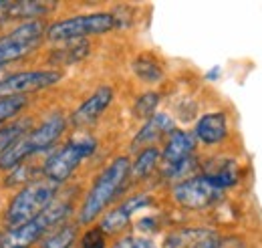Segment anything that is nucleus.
I'll return each mask as SVG.
<instances>
[{
  "instance_id": "nucleus-8",
  "label": "nucleus",
  "mask_w": 262,
  "mask_h": 248,
  "mask_svg": "<svg viewBox=\"0 0 262 248\" xmlns=\"http://www.w3.org/2000/svg\"><path fill=\"white\" fill-rule=\"evenodd\" d=\"M171 198L173 202L190 212H202L208 208H214L222 198L224 192L220 188H216L208 176L196 174L192 178H186L182 182H176L171 188Z\"/></svg>"
},
{
  "instance_id": "nucleus-31",
  "label": "nucleus",
  "mask_w": 262,
  "mask_h": 248,
  "mask_svg": "<svg viewBox=\"0 0 262 248\" xmlns=\"http://www.w3.org/2000/svg\"><path fill=\"white\" fill-rule=\"evenodd\" d=\"M4 75H6V71H4V69H0V79H2Z\"/></svg>"
},
{
  "instance_id": "nucleus-15",
  "label": "nucleus",
  "mask_w": 262,
  "mask_h": 248,
  "mask_svg": "<svg viewBox=\"0 0 262 248\" xmlns=\"http://www.w3.org/2000/svg\"><path fill=\"white\" fill-rule=\"evenodd\" d=\"M59 8L57 2L47 0H18L8 2V20L29 23V20H42L45 16L53 14Z\"/></svg>"
},
{
  "instance_id": "nucleus-30",
  "label": "nucleus",
  "mask_w": 262,
  "mask_h": 248,
  "mask_svg": "<svg viewBox=\"0 0 262 248\" xmlns=\"http://www.w3.org/2000/svg\"><path fill=\"white\" fill-rule=\"evenodd\" d=\"M218 75H220V67H214L212 71H208V73H206V79L216 81V79H218Z\"/></svg>"
},
{
  "instance_id": "nucleus-12",
  "label": "nucleus",
  "mask_w": 262,
  "mask_h": 248,
  "mask_svg": "<svg viewBox=\"0 0 262 248\" xmlns=\"http://www.w3.org/2000/svg\"><path fill=\"white\" fill-rule=\"evenodd\" d=\"M196 137L192 131H186V129H173L167 137H165V146L162 150V161H164V168H171V166H178L182 161H186L188 157H192L196 152Z\"/></svg>"
},
{
  "instance_id": "nucleus-22",
  "label": "nucleus",
  "mask_w": 262,
  "mask_h": 248,
  "mask_svg": "<svg viewBox=\"0 0 262 248\" xmlns=\"http://www.w3.org/2000/svg\"><path fill=\"white\" fill-rule=\"evenodd\" d=\"M33 127V117H20L0 127V157L6 154L29 129Z\"/></svg>"
},
{
  "instance_id": "nucleus-27",
  "label": "nucleus",
  "mask_w": 262,
  "mask_h": 248,
  "mask_svg": "<svg viewBox=\"0 0 262 248\" xmlns=\"http://www.w3.org/2000/svg\"><path fill=\"white\" fill-rule=\"evenodd\" d=\"M79 244L81 248H107V234L99 226H91L83 232Z\"/></svg>"
},
{
  "instance_id": "nucleus-17",
  "label": "nucleus",
  "mask_w": 262,
  "mask_h": 248,
  "mask_svg": "<svg viewBox=\"0 0 262 248\" xmlns=\"http://www.w3.org/2000/svg\"><path fill=\"white\" fill-rule=\"evenodd\" d=\"M160 161H162V152L156 146L139 150L135 161L131 163L129 180H145V178H149Z\"/></svg>"
},
{
  "instance_id": "nucleus-3",
  "label": "nucleus",
  "mask_w": 262,
  "mask_h": 248,
  "mask_svg": "<svg viewBox=\"0 0 262 248\" xmlns=\"http://www.w3.org/2000/svg\"><path fill=\"white\" fill-rule=\"evenodd\" d=\"M73 212V202L61 198L57 194V198L31 222L16 226V228H4L0 230V248H34L40 244V240L51 234L55 228L63 226L67 218Z\"/></svg>"
},
{
  "instance_id": "nucleus-28",
  "label": "nucleus",
  "mask_w": 262,
  "mask_h": 248,
  "mask_svg": "<svg viewBox=\"0 0 262 248\" xmlns=\"http://www.w3.org/2000/svg\"><path fill=\"white\" fill-rule=\"evenodd\" d=\"M111 248H160L147 236H123Z\"/></svg>"
},
{
  "instance_id": "nucleus-14",
  "label": "nucleus",
  "mask_w": 262,
  "mask_h": 248,
  "mask_svg": "<svg viewBox=\"0 0 262 248\" xmlns=\"http://www.w3.org/2000/svg\"><path fill=\"white\" fill-rule=\"evenodd\" d=\"M173 129H176V123H173V119L167 113H156L154 117H149L145 123L141 125V129L135 133L131 150L137 152V150H143V148H151L156 141L167 137Z\"/></svg>"
},
{
  "instance_id": "nucleus-19",
  "label": "nucleus",
  "mask_w": 262,
  "mask_h": 248,
  "mask_svg": "<svg viewBox=\"0 0 262 248\" xmlns=\"http://www.w3.org/2000/svg\"><path fill=\"white\" fill-rule=\"evenodd\" d=\"M212 232V228H180L165 236L162 248H194Z\"/></svg>"
},
{
  "instance_id": "nucleus-29",
  "label": "nucleus",
  "mask_w": 262,
  "mask_h": 248,
  "mask_svg": "<svg viewBox=\"0 0 262 248\" xmlns=\"http://www.w3.org/2000/svg\"><path fill=\"white\" fill-rule=\"evenodd\" d=\"M8 20V2L0 0V27Z\"/></svg>"
},
{
  "instance_id": "nucleus-26",
  "label": "nucleus",
  "mask_w": 262,
  "mask_h": 248,
  "mask_svg": "<svg viewBox=\"0 0 262 248\" xmlns=\"http://www.w3.org/2000/svg\"><path fill=\"white\" fill-rule=\"evenodd\" d=\"M194 248H246V242L240 236H222L214 230L210 236L200 240Z\"/></svg>"
},
{
  "instance_id": "nucleus-21",
  "label": "nucleus",
  "mask_w": 262,
  "mask_h": 248,
  "mask_svg": "<svg viewBox=\"0 0 262 248\" xmlns=\"http://www.w3.org/2000/svg\"><path fill=\"white\" fill-rule=\"evenodd\" d=\"M204 176H208V180L216 188L226 192L228 188L238 184V166L234 159H220L216 161V168L208 170Z\"/></svg>"
},
{
  "instance_id": "nucleus-16",
  "label": "nucleus",
  "mask_w": 262,
  "mask_h": 248,
  "mask_svg": "<svg viewBox=\"0 0 262 248\" xmlns=\"http://www.w3.org/2000/svg\"><path fill=\"white\" fill-rule=\"evenodd\" d=\"M91 53V43L89 40H71V43H61L49 53V65L51 69L57 67H67L75 63L85 61Z\"/></svg>"
},
{
  "instance_id": "nucleus-9",
  "label": "nucleus",
  "mask_w": 262,
  "mask_h": 248,
  "mask_svg": "<svg viewBox=\"0 0 262 248\" xmlns=\"http://www.w3.org/2000/svg\"><path fill=\"white\" fill-rule=\"evenodd\" d=\"M63 79L59 69H27L12 71L0 79V99L4 97H29V95L49 89Z\"/></svg>"
},
{
  "instance_id": "nucleus-1",
  "label": "nucleus",
  "mask_w": 262,
  "mask_h": 248,
  "mask_svg": "<svg viewBox=\"0 0 262 248\" xmlns=\"http://www.w3.org/2000/svg\"><path fill=\"white\" fill-rule=\"evenodd\" d=\"M129 172L131 159L127 155H117L111 163H107L101 170V174L89 188L85 200L81 202L79 216H77L79 226L93 224L109 208V204L121 194V190L129 182Z\"/></svg>"
},
{
  "instance_id": "nucleus-18",
  "label": "nucleus",
  "mask_w": 262,
  "mask_h": 248,
  "mask_svg": "<svg viewBox=\"0 0 262 248\" xmlns=\"http://www.w3.org/2000/svg\"><path fill=\"white\" fill-rule=\"evenodd\" d=\"M77 240H79V224L65 222L63 226H59L51 234H47L36 248H75Z\"/></svg>"
},
{
  "instance_id": "nucleus-24",
  "label": "nucleus",
  "mask_w": 262,
  "mask_h": 248,
  "mask_svg": "<svg viewBox=\"0 0 262 248\" xmlns=\"http://www.w3.org/2000/svg\"><path fill=\"white\" fill-rule=\"evenodd\" d=\"M160 101H162V95L158 91H145L141 93L135 103H133V115L147 121L149 117H154L158 113V107H160Z\"/></svg>"
},
{
  "instance_id": "nucleus-7",
  "label": "nucleus",
  "mask_w": 262,
  "mask_h": 248,
  "mask_svg": "<svg viewBox=\"0 0 262 248\" xmlns=\"http://www.w3.org/2000/svg\"><path fill=\"white\" fill-rule=\"evenodd\" d=\"M47 34V23L45 20H29L18 23L10 31L0 34V69L6 71L8 65L20 61L34 53Z\"/></svg>"
},
{
  "instance_id": "nucleus-10",
  "label": "nucleus",
  "mask_w": 262,
  "mask_h": 248,
  "mask_svg": "<svg viewBox=\"0 0 262 248\" xmlns=\"http://www.w3.org/2000/svg\"><path fill=\"white\" fill-rule=\"evenodd\" d=\"M154 206V198L147 194V192H141V194H133L129 196L125 202H121L119 206H115L113 210L105 212V216L101 218L99 222V228L109 236V234H119L121 230H125L129 226L131 218L135 216L137 212L145 210Z\"/></svg>"
},
{
  "instance_id": "nucleus-23",
  "label": "nucleus",
  "mask_w": 262,
  "mask_h": 248,
  "mask_svg": "<svg viewBox=\"0 0 262 248\" xmlns=\"http://www.w3.org/2000/svg\"><path fill=\"white\" fill-rule=\"evenodd\" d=\"M40 178V166H34L33 161H23L16 168H12L10 172H6L4 176V186L6 188H23L27 184H31L34 180Z\"/></svg>"
},
{
  "instance_id": "nucleus-13",
  "label": "nucleus",
  "mask_w": 262,
  "mask_h": 248,
  "mask_svg": "<svg viewBox=\"0 0 262 248\" xmlns=\"http://www.w3.org/2000/svg\"><path fill=\"white\" fill-rule=\"evenodd\" d=\"M196 141L204 146H218L228 137V115L224 111H212L202 115L194 127Z\"/></svg>"
},
{
  "instance_id": "nucleus-2",
  "label": "nucleus",
  "mask_w": 262,
  "mask_h": 248,
  "mask_svg": "<svg viewBox=\"0 0 262 248\" xmlns=\"http://www.w3.org/2000/svg\"><path fill=\"white\" fill-rule=\"evenodd\" d=\"M67 127H69V119L61 111H55L45 121L33 125L6 154L0 157V174H6L12 168H16L18 163L33 159L34 155L47 154L53 148H57L59 139L65 135Z\"/></svg>"
},
{
  "instance_id": "nucleus-5",
  "label": "nucleus",
  "mask_w": 262,
  "mask_h": 248,
  "mask_svg": "<svg viewBox=\"0 0 262 248\" xmlns=\"http://www.w3.org/2000/svg\"><path fill=\"white\" fill-rule=\"evenodd\" d=\"M57 194H59V188L42 178L18 188L2 212L4 228H16L31 222L57 198Z\"/></svg>"
},
{
  "instance_id": "nucleus-25",
  "label": "nucleus",
  "mask_w": 262,
  "mask_h": 248,
  "mask_svg": "<svg viewBox=\"0 0 262 248\" xmlns=\"http://www.w3.org/2000/svg\"><path fill=\"white\" fill-rule=\"evenodd\" d=\"M29 107V97H4L0 99V127L20 117Z\"/></svg>"
},
{
  "instance_id": "nucleus-20",
  "label": "nucleus",
  "mask_w": 262,
  "mask_h": 248,
  "mask_svg": "<svg viewBox=\"0 0 262 248\" xmlns=\"http://www.w3.org/2000/svg\"><path fill=\"white\" fill-rule=\"evenodd\" d=\"M135 77L147 85H156V83H162L164 81V67L158 63L156 57L151 55H139L135 57V61L131 65Z\"/></svg>"
},
{
  "instance_id": "nucleus-11",
  "label": "nucleus",
  "mask_w": 262,
  "mask_h": 248,
  "mask_svg": "<svg viewBox=\"0 0 262 248\" xmlns=\"http://www.w3.org/2000/svg\"><path fill=\"white\" fill-rule=\"evenodd\" d=\"M113 97H115V91L109 85H103V87L95 89L73 111V115L69 117V125L75 129H83V127L93 125L109 109V105L113 103Z\"/></svg>"
},
{
  "instance_id": "nucleus-6",
  "label": "nucleus",
  "mask_w": 262,
  "mask_h": 248,
  "mask_svg": "<svg viewBox=\"0 0 262 248\" xmlns=\"http://www.w3.org/2000/svg\"><path fill=\"white\" fill-rule=\"evenodd\" d=\"M111 31H115L113 12L99 10V12H89V14L67 16V18L47 25L45 40L61 45V43H71V40H87V36L105 34Z\"/></svg>"
},
{
  "instance_id": "nucleus-4",
  "label": "nucleus",
  "mask_w": 262,
  "mask_h": 248,
  "mask_svg": "<svg viewBox=\"0 0 262 248\" xmlns=\"http://www.w3.org/2000/svg\"><path fill=\"white\" fill-rule=\"evenodd\" d=\"M97 152V139L83 135V137H71L61 148L53 150L40 163V178L51 182L53 186L67 184L77 168Z\"/></svg>"
}]
</instances>
